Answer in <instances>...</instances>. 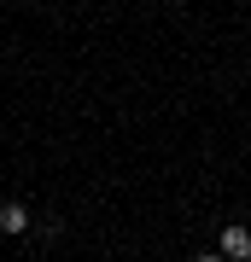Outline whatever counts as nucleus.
I'll use <instances>...</instances> for the list:
<instances>
[{
  "label": "nucleus",
  "instance_id": "nucleus-2",
  "mask_svg": "<svg viewBox=\"0 0 251 262\" xmlns=\"http://www.w3.org/2000/svg\"><path fill=\"white\" fill-rule=\"evenodd\" d=\"M29 227H35V222H29V210L18 204V198H6V204H0V233L18 239V233H29Z\"/></svg>",
  "mask_w": 251,
  "mask_h": 262
},
{
  "label": "nucleus",
  "instance_id": "nucleus-1",
  "mask_svg": "<svg viewBox=\"0 0 251 262\" xmlns=\"http://www.w3.org/2000/svg\"><path fill=\"white\" fill-rule=\"evenodd\" d=\"M222 256H234V262L251 256V227H245V222H228V227H222Z\"/></svg>",
  "mask_w": 251,
  "mask_h": 262
}]
</instances>
